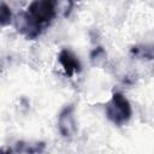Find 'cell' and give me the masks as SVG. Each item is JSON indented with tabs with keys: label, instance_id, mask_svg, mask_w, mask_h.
Listing matches in <instances>:
<instances>
[{
	"label": "cell",
	"instance_id": "obj_3",
	"mask_svg": "<svg viewBox=\"0 0 154 154\" xmlns=\"http://www.w3.org/2000/svg\"><path fill=\"white\" fill-rule=\"evenodd\" d=\"M58 128L60 134L66 138H70L76 134L77 125L75 119V107L72 105L66 106L60 112L58 117Z\"/></svg>",
	"mask_w": 154,
	"mask_h": 154
},
{
	"label": "cell",
	"instance_id": "obj_6",
	"mask_svg": "<svg viewBox=\"0 0 154 154\" xmlns=\"http://www.w3.org/2000/svg\"><path fill=\"white\" fill-rule=\"evenodd\" d=\"M14 149L13 152H22V153H37V152H42L45 148L43 143H36V144H29V143H24V142H18L17 144H14Z\"/></svg>",
	"mask_w": 154,
	"mask_h": 154
},
{
	"label": "cell",
	"instance_id": "obj_8",
	"mask_svg": "<svg viewBox=\"0 0 154 154\" xmlns=\"http://www.w3.org/2000/svg\"><path fill=\"white\" fill-rule=\"evenodd\" d=\"M12 19H13V17H12V12H11L10 7L5 2H2L1 7H0V23H1V25L2 26L8 25L12 22Z\"/></svg>",
	"mask_w": 154,
	"mask_h": 154
},
{
	"label": "cell",
	"instance_id": "obj_2",
	"mask_svg": "<svg viewBox=\"0 0 154 154\" xmlns=\"http://www.w3.org/2000/svg\"><path fill=\"white\" fill-rule=\"evenodd\" d=\"M55 4V0H34L29 5L26 13L36 23L45 26L57 14Z\"/></svg>",
	"mask_w": 154,
	"mask_h": 154
},
{
	"label": "cell",
	"instance_id": "obj_7",
	"mask_svg": "<svg viewBox=\"0 0 154 154\" xmlns=\"http://www.w3.org/2000/svg\"><path fill=\"white\" fill-rule=\"evenodd\" d=\"M105 59H106V52H105V49L102 47H96V48H94L91 51L90 61H91L93 65H95V66L100 65V64H102L105 61Z\"/></svg>",
	"mask_w": 154,
	"mask_h": 154
},
{
	"label": "cell",
	"instance_id": "obj_5",
	"mask_svg": "<svg viewBox=\"0 0 154 154\" xmlns=\"http://www.w3.org/2000/svg\"><path fill=\"white\" fill-rule=\"evenodd\" d=\"M131 54L141 59H153L154 58V46L141 45L131 48Z\"/></svg>",
	"mask_w": 154,
	"mask_h": 154
},
{
	"label": "cell",
	"instance_id": "obj_1",
	"mask_svg": "<svg viewBox=\"0 0 154 154\" xmlns=\"http://www.w3.org/2000/svg\"><path fill=\"white\" fill-rule=\"evenodd\" d=\"M105 112L107 118L116 125H122L131 117V105L122 93H114L106 103Z\"/></svg>",
	"mask_w": 154,
	"mask_h": 154
},
{
	"label": "cell",
	"instance_id": "obj_4",
	"mask_svg": "<svg viewBox=\"0 0 154 154\" xmlns=\"http://www.w3.org/2000/svg\"><path fill=\"white\" fill-rule=\"evenodd\" d=\"M58 60L61 65V67L64 69L65 73L69 77H72L73 75L78 73L81 71V63L77 59V57L69 49H63L60 51L59 55H58Z\"/></svg>",
	"mask_w": 154,
	"mask_h": 154
}]
</instances>
